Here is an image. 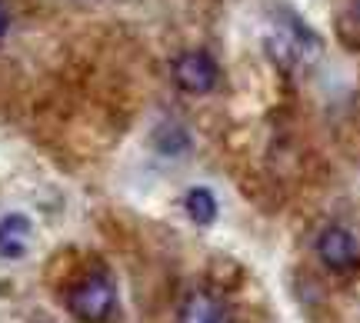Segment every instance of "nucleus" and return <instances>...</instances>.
<instances>
[{
    "label": "nucleus",
    "mask_w": 360,
    "mask_h": 323,
    "mask_svg": "<svg viewBox=\"0 0 360 323\" xmlns=\"http://www.w3.org/2000/svg\"><path fill=\"white\" fill-rule=\"evenodd\" d=\"M354 13H357V20H360V0H354Z\"/></svg>",
    "instance_id": "1a4fd4ad"
},
{
    "label": "nucleus",
    "mask_w": 360,
    "mask_h": 323,
    "mask_svg": "<svg viewBox=\"0 0 360 323\" xmlns=\"http://www.w3.org/2000/svg\"><path fill=\"white\" fill-rule=\"evenodd\" d=\"M170 74H174V84H177L180 91L200 97V93H210L217 87L220 67L207 51H187L170 64Z\"/></svg>",
    "instance_id": "f03ea898"
},
{
    "label": "nucleus",
    "mask_w": 360,
    "mask_h": 323,
    "mask_svg": "<svg viewBox=\"0 0 360 323\" xmlns=\"http://www.w3.org/2000/svg\"><path fill=\"white\" fill-rule=\"evenodd\" d=\"M184 210L191 213V220L197 223V227H210L214 220H217V194L210 190V187H193L191 194H187V200H184Z\"/></svg>",
    "instance_id": "0eeeda50"
},
{
    "label": "nucleus",
    "mask_w": 360,
    "mask_h": 323,
    "mask_svg": "<svg viewBox=\"0 0 360 323\" xmlns=\"http://www.w3.org/2000/svg\"><path fill=\"white\" fill-rule=\"evenodd\" d=\"M34 244V223L27 213H7L0 217V257L24 260Z\"/></svg>",
    "instance_id": "39448f33"
},
{
    "label": "nucleus",
    "mask_w": 360,
    "mask_h": 323,
    "mask_svg": "<svg viewBox=\"0 0 360 323\" xmlns=\"http://www.w3.org/2000/svg\"><path fill=\"white\" fill-rule=\"evenodd\" d=\"M317 257L330 267V270H350L357 267L360 250H357V237L347 230V227H323L321 237H317Z\"/></svg>",
    "instance_id": "7ed1b4c3"
},
{
    "label": "nucleus",
    "mask_w": 360,
    "mask_h": 323,
    "mask_svg": "<svg viewBox=\"0 0 360 323\" xmlns=\"http://www.w3.org/2000/svg\"><path fill=\"white\" fill-rule=\"evenodd\" d=\"M180 323H231L227 303L210 290H191L180 303Z\"/></svg>",
    "instance_id": "423d86ee"
},
{
    "label": "nucleus",
    "mask_w": 360,
    "mask_h": 323,
    "mask_svg": "<svg viewBox=\"0 0 360 323\" xmlns=\"http://www.w3.org/2000/svg\"><path fill=\"white\" fill-rule=\"evenodd\" d=\"M274 47H281L287 60H310L321 53V40L314 30L304 27V20L297 17H283L281 24L274 27Z\"/></svg>",
    "instance_id": "20e7f679"
},
{
    "label": "nucleus",
    "mask_w": 360,
    "mask_h": 323,
    "mask_svg": "<svg viewBox=\"0 0 360 323\" xmlns=\"http://www.w3.org/2000/svg\"><path fill=\"white\" fill-rule=\"evenodd\" d=\"M7 27H11V17H7V7L0 4V40L7 37Z\"/></svg>",
    "instance_id": "6e6552de"
},
{
    "label": "nucleus",
    "mask_w": 360,
    "mask_h": 323,
    "mask_svg": "<svg viewBox=\"0 0 360 323\" xmlns=\"http://www.w3.org/2000/svg\"><path fill=\"white\" fill-rule=\"evenodd\" d=\"M67 310L84 323H103L117 310V284L107 273H87L67 290Z\"/></svg>",
    "instance_id": "f257e3e1"
}]
</instances>
